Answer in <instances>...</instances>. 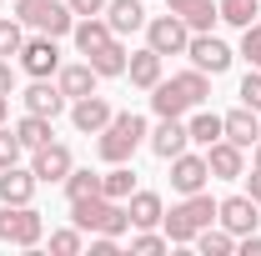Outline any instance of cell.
<instances>
[{"mask_svg":"<svg viewBox=\"0 0 261 256\" xmlns=\"http://www.w3.org/2000/svg\"><path fill=\"white\" fill-rule=\"evenodd\" d=\"M216 221V201L206 191H191L181 206H171L161 216V226H166V241H176V246H186V241H196V231H206V226Z\"/></svg>","mask_w":261,"mask_h":256,"instance_id":"cell-1","label":"cell"},{"mask_svg":"<svg viewBox=\"0 0 261 256\" xmlns=\"http://www.w3.org/2000/svg\"><path fill=\"white\" fill-rule=\"evenodd\" d=\"M151 131H146V121L136 116V111H121V116H111V126L100 131V141H96V151L106 166H121V161L136 156V146L146 141Z\"/></svg>","mask_w":261,"mask_h":256,"instance_id":"cell-2","label":"cell"},{"mask_svg":"<svg viewBox=\"0 0 261 256\" xmlns=\"http://www.w3.org/2000/svg\"><path fill=\"white\" fill-rule=\"evenodd\" d=\"M70 221L81 231H96V236H121L130 226V216H126V206L111 201V196H81V201H70Z\"/></svg>","mask_w":261,"mask_h":256,"instance_id":"cell-3","label":"cell"},{"mask_svg":"<svg viewBox=\"0 0 261 256\" xmlns=\"http://www.w3.org/2000/svg\"><path fill=\"white\" fill-rule=\"evenodd\" d=\"M15 20L35 25L40 35H70L75 31V10L65 0H15Z\"/></svg>","mask_w":261,"mask_h":256,"instance_id":"cell-4","label":"cell"},{"mask_svg":"<svg viewBox=\"0 0 261 256\" xmlns=\"http://www.w3.org/2000/svg\"><path fill=\"white\" fill-rule=\"evenodd\" d=\"M40 231H45V221H40L35 206H5V201H0V241H10V246H35Z\"/></svg>","mask_w":261,"mask_h":256,"instance_id":"cell-5","label":"cell"},{"mask_svg":"<svg viewBox=\"0 0 261 256\" xmlns=\"http://www.w3.org/2000/svg\"><path fill=\"white\" fill-rule=\"evenodd\" d=\"M20 70L31 75V81H50L56 70H61V50H56V35H35L20 45Z\"/></svg>","mask_w":261,"mask_h":256,"instance_id":"cell-6","label":"cell"},{"mask_svg":"<svg viewBox=\"0 0 261 256\" xmlns=\"http://www.w3.org/2000/svg\"><path fill=\"white\" fill-rule=\"evenodd\" d=\"M146 40H151V50H156V56H181V50H186V40H191V31H186V20L171 10V15H156V20L146 25Z\"/></svg>","mask_w":261,"mask_h":256,"instance_id":"cell-7","label":"cell"},{"mask_svg":"<svg viewBox=\"0 0 261 256\" xmlns=\"http://www.w3.org/2000/svg\"><path fill=\"white\" fill-rule=\"evenodd\" d=\"M186 56H191L196 70H206V75H221V70L231 65V45H226V40H216L211 31H201V35H191V40H186Z\"/></svg>","mask_w":261,"mask_h":256,"instance_id":"cell-8","label":"cell"},{"mask_svg":"<svg viewBox=\"0 0 261 256\" xmlns=\"http://www.w3.org/2000/svg\"><path fill=\"white\" fill-rule=\"evenodd\" d=\"M206 166H211V176H221V181H241V176H246V151L221 136L216 146H206Z\"/></svg>","mask_w":261,"mask_h":256,"instance_id":"cell-9","label":"cell"},{"mask_svg":"<svg viewBox=\"0 0 261 256\" xmlns=\"http://www.w3.org/2000/svg\"><path fill=\"white\" fill-rule=\"evenodd\" d=\"M216 221L226 226L231 236H246V231H256V201H251V196H226V201H221V206H216Z\"/></svg>","mask_w":261,"mask_h":256,"instance_id":"cell-10","label":"cell"},{"mask_svg":"<svg viewBox=\"0 0 261 256\" xmlns=\"http://www.w3.org/2000/svg\"><path fill=\"white\" fill-rule=\"evenodd\" d=\"M70 151H65L61 141H45V146H35V161H31V171H35V181H65L70 176Z\"/></svg>","mask_w":261,"mask_h":256,"instance_id":"cell-11","label":"cell"},{"mask_svg":"<svg viewBox=\"0 0 261 256\" xmlns=\"http://www.w3.org/2000/svg\"><path fill=\"white\" fill-rule=\"evenodd\" d=\"M111 116H116V111H111V100L96 96V91H91V96H81L75 106H70V121H75V131H91V136H100V131L111 126Z\"/></svg>","mask_w":261,"mask_h":256,"instance_id":"cell-12","label":"cell"},{"mask_svg":"<svg viewBox=\"0 0 261 256\" xmlns=\"http://www.w3.org/2000/svg\"><path fill=\"white\" fill-rule=\"evenodd\" d=\"M206 176H211V166H206V156H171V186L181 196H191V191H201L206 186Z\"/></svg>","mask_w":261,"mask_h":256,"instance_id":"cell-13","label":"cell"},{"mask_svg":"<svg viewBox=\"0 0 261 256\" xmlns=\"http://www.w3.org/2000/svg\"><path fill=\"white\" fill-rule=\"evenodd\" d=\"M186 146H191V131L181 126V116H161V126L151 131V151L161 161H171V156H181Z\"/></svg>","mask_w":261,"mask_h":256,"instance_id":"cell-14","label":"cell"},{"mask_svg":"<svg viewBox=\"0 0 261 256\" xmlns=\"http://www.w3.org/2000/svg\"><path fill=\"white\" fill-rule=\"evenodd\" d=\"M221 136H226V141H236V146L246 151V146H256V141H261V116L251 111V106H241V111L221 116Z\"/></svg>","mask_w":261,"mask_h":256,"instance_id":"cell-15","label":"cell"},{"mask_svg":"<svg viewBox=\"0 0 261 256\" xmlns=\"http://www.w3.org/2000/svg\"><path fill=\"white\" fill-rule=\"evenodd\" d=\"M31 196H35V171H20V166L0 171V201L5 206H31Z\"/></svg>","mask_w":261,"mask_h":256,"instance_id":"cell-16","label":"cell"},{"mask_svg":"<svg viewBox=\"0 0 261 256\" xmlns=\"http://www.w3.org/2000/svg\"><path fill=\"white\" fill-rule=\"evenodd\" d=\"M56 86L65 91V100L91 96V91H96V65H91V61H86V65H61V70H56Z\"/></svg>","mask_w":261,"mask_h":256,"instance_id":"cell-17","label":"cell"},{"mask_svg":"<svg viewBox=\"0 0 261 256\" xmlns=\"http://www.w3.org/2000/svg\"><path fill=\"white\" fill-rule=\"evenodd\" d=\"M106 25L116 35H130L146 25V10H141V0H106Z\"/></svg>","mask_w":261,"mask_h":256,"instance_id":"cell-18","label":"cell"},{"mask_svg":"<svg viewBox=\"0 0 261 256\" xmlns=\"http://www.w3.org/2000/svg\"><path fill=\"white\" fill-rule=\"evenodd\" d=\"M126 216H130V226L146 231V226H156L166 216V206H161V196H156V191H130L126 196Z\"/></svg>","mask_w":261,"mask_h":256,"instance_id":"cell-19","label":"cell"},{"mask_svg":"<svg viewBox=\"0 0 261 256\" xmlns=\"http://www.w3.org/2000/svg\"><path fill=\"white\" fill-rule=\"evenodd\" d=\"M25 111L50 116V121H56V116L65 111V91H61V86H50V81H35L31 91H25Z\"/></svg>","mask_w":261,"mask_h":256,"instance_id":"cell-20","label":"cell"},{"mask_svg":"<svg viewBox=\"0 0 261 256\" xmlns=\"http://www.w3.org/2000/svg\"><path fill=\"white\" fill-rule=\"evenodd\" d=\"M75 45H81V56H96L100 45H106V40H116V31H111V25H106V20H96V15H81V20H75Z\"/></svg>","mask_w":261,"mask_h":256,"instance_id":"cell-21","label":"cell"},{"mask_svg":"<svg viewBox=\"0 0 261 256\" xmlns=\"http://www.w3.org/2000/svg\"><path fill=\"white\" fill-rule=\"evenodd\" d=\"M151 106H156V116H186V111H191V100L181 96L176 81H156V86H151Z\"/></svg>","mask_w":261,"mask_h":256,"instance_id":"cell-22","label":"cell"},{"mask_svg":"<svg viewBox=\"0 0 261 256\" xmlns=\"http://www.w3.org/2000/svg\"><path fill=\"white\" fill-rule=\"evenodd\" d=\"M126 70H130V81H136L141 91H151V86L161 81V56H156V50L146 45V50H136V56L126 61Z\"/></svg>","mask_w":261,"mask_h":256,"instance_id":"cell-23","label":"cell"},{"mask_svg":"<svg viewBox=\"0 0 261 256\" xmlns=\"http://www.w3.org/2000/svg\"><path fill=\"white\" fill-rule=\"evenodd\" d=\"M86 61L96 65V75H126V45H121V40H106V45H100L96 56H86Z\"/></svg>","mask_w":261,"mask_h":256,"instance_id":"cell-24","label":"cell"},{"mask_svg":"<svg viewBox=\"0 0 261 256\" xmlns=\"http://www.w3.org/2000/svg\"><path fill=\"white\" fill-rule=\"evenodd\" d=\"M15 136H20V146H25V151L45 146V141H50V116H35V111H25V116L15 121Z\"/></svg>","mask_w":261,"mask_h":256,"instance_id":"cell-25","label":"cell"},{"mask_svg":"<svg viewBox=\"0 0 261 256\" xmlns=\"http://www.w3.org/2000/svg\"><path fill=\"white\" fill-rule=\"evenodd\" d=\"M130 191H136V176H130L126 161H121V166H111V171L100 176V196H111V201H126Z\"/></svg>","mask_w":261,"mask_h":256,"instance_id":"cell-26","label":"cell"},{"mask_svg":"<svg viewBox=\"0 0 261 256\" xmlns=\"http://www.w3.org/2000/svg\"><path fill=\"white\" fill-rule=\"evenodd\" d=\"M196 246H201V256H231L236 251V236H231L226 226H221V231L206 226V231H196Z\"/></svg>","mask_w":261,"mask_h":256,"instance_id":"cell-27","label":"cell"},{"mask_svg":"<svg viewBox=\"0 0 261 256\" xmlns=\"http://www.w3.org/2000/svg\"><path fill=\"white\" fill-rule=\"evenodd\" d=\"M186 131H191L196 146H216V141H221V116L201 111V116H191V121H186Z\"/></svg>","mask_w":261,"mask_h":256,"instance_id":"cell-28","label":"cell"},{"mask_svg":"<svg viewBox=\"0 0 261 256\" xmlns=\"http://www.w3.org/2000/svg\"><path fill=\"white\" fill-rule=\"evenodd\" d=\"M176 86H181V96L191 100V106H201V100L211 96V81H206V70H181V75H171Z\"/></svg>","mask_w":261,"mask_h":256,"instance_id":"cell-29","label":"cell"},{"mask_svg":"<svg viewBox=\"0 0 261 256\" xmlns=\"http://www.w3.org/2000/svg\"><path fill=\"white\" fill-rule=\"evenodd\" d=\"M61 186H65L70 201H81V196H100V176H96V171H75V166H70V176H65Z\"/></svg>","mask_w":261,"mask_h":256,"instance_id":"cell-30","label":"cell"},{"mask_svg":"<svg viewBox=\"0 0 261 256\" xmlns=\"http://www.w3.org/2000/svg\"><path fill=\"white\" fill-rule=\"evenodd\" d=\"M181 20H186V31H191V35H201V31H211V25L221 20V5H216V0H201L196 10H186V15H181Z\"/></svg>","mask_w":261,"mask_h":256,"instance_id":"cell-31","label":"cell"},{"mask_svg":"<svg viewBox=\"0 0 261 256\" xmlns=\"http://www.w3.org/2000/svg\"><path fill=\"white\" fill-rule=\"evenodd\" d=\"M20 45H25V31H20V20H0V61L20 56Z\"/></svg>","mask_w":261,"mask_h":256,"instance_id":"cell-32","label":"cell"},{"mask_svg":"<svg viewBox=\"0 0 261 256\" xmlns=\"http://www.w3.org/2000/svg\"><path fill=\"white\" fill-rule=\"evenodd\" d=\"M256 5L261 0H221V20H226V25H251Z\"/></svg>","mask_w":261,"mask_h":256,"instance_id":"cell-33","label":"cell"},{"mask_svg":"<svg viewBox=\"0 0 261 256\" xmlns=\"http://www.w3.org/2000/svg\"><path fill=\"white\" fill-rule=\"evenodd\" d=\"M81 246H86V241H81V226H65V231H50V251H56V256H75Z\"/></svg>","mask_w":261,"mask_h":256,"instance_id":"cell-34","label":"cell"},{"mask_svg":"<svg viewBox=\"0 0 261 256\" xmlns=\"http://www.w3.org/2000/svg\"><path fill=\"white\" fill-rule=\"evenodd\" d=\"M20 151H25V146H20V136L0 126V171H5V166H20Z\"/></svg>","mask_w":261,"mask_h":256,"instance_id":"cell-35","label":"cell"},{"mask_svg":"<svg viewBox=\"0 0 261 256\" xmlns=\"http://www.w3.org/2000/svg\"><path fill=\"white\" fill-rule=\"evenodd\" d=\"M241 56L261 70V25H241Z\"/></svg>","mask_w":261,"mask_h":256,"instance_id":"cell-36","label":"cell"},{"mask_svg":"<svg viewBox=\"0 0 261 256\" xmlns=\"http://www.w3.org/2000/svg\"><path fill=\"white\" fill-rule=\"evenodd\" d=\"M130 251H136V256H156V251H166V236H156V231L146 226V231L130 241Z\"/></svg>","mask_w":261,"mask_h":256,"instance_id":"cell-37","label":"cell"},{"mask_svg":"<svg viewBox=\"0 0 261 256\" xmlns=\"http://www.w3.org/2000/svg\"><path fill=\"white\" fill-rule=\"evenodd\" d=\"M241 106H251V111H261V70L251 65V75L241 81Z\"/></svg>","mask_w":261,"mask_h":256,"instance_id":"cell-38","label":"cell"},{"mask_svg":"<svg viewBox=\"0 0 261 256\" xmlns=\"http://www.w3.org/2000/svg\"><path fill=\"white\" fill-rule=\"evenodd\" d=\"M65 5H70L75 15H100V10H106V0H65Z\"/></svg>","mask_w":261,"mask_h":256,"instance_id":"cell-39","label":"cell"},{"mask_svg":"<svg viewBox=\"0 0 261 256\" xmlns=\"http://www.w3.org/2000/svg\"><path fill=\"white\" fill-rule=\"evenodd\" d=\"M116 251H121L116 236H96V241H91V256H116Z\"/></svg>","mask_w":261,"mask_h":256,"instance_id":"cell-40","label":"cell"},{"mask_svg":"<svg viewBox=\"0 0 261 256\" xmlns=\"http://www.w3.org/2000/svg\"><path fill=\"white\" fill-rule=\"evenodd\" d=\"M15 91V70H10V61H0V96H10Z\"/></svg>","mask_w":261,"mask_h":256,"instance_id":"cell-41","label":"cell"},{"mask_svg":"<svg viewBox=\"0 0 261 256\" xmlns=\"http://www.w3.org/2000/svg\"><path fill=\"white\" fill-rule=\"evenodd\" d=\"M241 256H261V236H256V231L241 236Z\"/></svg>","mask_w":261,"mask_h":256,"instance_id":"cell-42","label":"cell"},{"mask_svg":"<svg viewBox=\"0 0 261 256\" xmlns=\"http://www.w3.org/2000/svg\"><path fill=\"white\" fill-rule=\"evenodd\" d=\"M246 196H251V201H256V206H261V166H256V171H251V176H246Z\"/></svg>","mask_w":261,"mask_h":256,"instance_id":"cell-43","label":"cell"},{"mask_svg":"<svg viewBox=\"0 0 261 256\" xmlns=\"http://www.w3.org/2000/svg\"><path fill=\"white\" fill-rule=\"evenodd\" d=\"M166 5H171L176 15H186V10H196V5H201V0H166Z\"/></svg>","mask_w":261,"mask_h":256,"instance_id":"cell-44","label":"cell"},{"mask_svg":"<svg viewBox=\"0 0 261 256\" xmlns=\"http://www.w3.org/2000/svg\"><path fill=\"white\" fill-rule=\"evenodd\" d=\"M5 116H10V96H0V126H5Z\"/></svg>","mask_w":261,"mask_h":256,"instance_id":"cell-45","label":"cell"},{"mask_svg":"<svg viewBox=\"0 0 261 256\" xmlns=\"http://www.w3.org/2000/svg\"><path fill=\"white\" fill-rule=\"evenodd\" d=\"M251 161H256V166H261V141H256V156H251Z\"/></svg>","mask_w":261,"mask_h":256,"instance_id":"cell-46","label":"cell"}]
</instances>
